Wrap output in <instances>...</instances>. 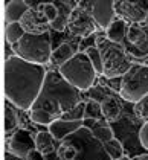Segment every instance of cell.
Wrapping results in <instances>:
<instances>
[{
	"label": "cell",
	"instance_id": "cell-1",
	"mask_svg": "<svg viewBox=\"0 0 148 160\" xmlns=\"http://www.w3.org/2000/svg\"><path fill=\"white\" fill-rule=\"evenodd\" d=\"M81 102V92L70 86L58 70H49L37 101L29 110L32 122L49 127Z\"/></svg>",
	"mask_w": 148,
	"mask_h": 160
},
{
	"label": "cell",
	"instance_id": "cell-2",
	"mask_svg": "<svg viewBox=\"0 0 148 160\" xmlns=\"http://www.w3.org/2000/svg\"><path fill=\"white\" fill-rule=\"evenodd\" d=\"M46 66L28 62L15 55L5 62V96L18 110H31L46 81Z\"/></svg>",
	"mask_w": 148,
	"mask_h": 160
},
{
	"label": "cell",
	"instance_id": "cell-3",
	"mask_svg": "<svg viewBox=\"0 0 148 160\" xmlns=\"http://www.w3.org/2000/svg\"><path fill=\"white\" fill-rule=\"evenodd\" d=\"M96 46L102 58V76H105L107 79L122 78L133 66L124 44L110 41L109 38H105V34L98 37Z\"/></svg>",
	"mask_w": 148,
	"mask_h": 160
},
{
	"label": "cell",
	"instance_id": "cell-4",
	"mask_svg": "<svg viewBox=\"0 0 148 160\" xmlns=\"http://www.w3.org/2000/svg\"><path fill=\"white\" fill-rule=\"evenodd\" d=\"M58 72L70 86H74L81 93L89 92L98 78V72L95 70L86 52H76L74 58L63 64Z\"/></svg>",
	"mask_w": 148,
	"mask_h": 160
},
{
	"label": "cell",
	"instance_id": "cell-5",
	"mask_svg": "<svg viewBox=\"0 0 148 160\" xmlns=\"http://www.w3.org/2000/svg\"><path fill=\"white\" fill-rule=\"evenodd\" d=\"M13 50L15 57L25 61L38 66H46L48 62H50V57L54 52L50 34L49 32L44 35L25 34V37L13 46Z\"/></svg>",
	"mask_w": 148,
	"mask_h": 160
},
{
	"label": "cell",
	"instance_id": "cell-6",
	"mask_svg": "<svg viewBox=\"0 0 148 160\" xmlns=\"http://www.w3.org/2000/svg\"><path fill=\"white\" fill-rule=\"evenodd\" d=\"M119 96L133 105L148 96V64L133 62L130 70L121 78Z\"/></svg>",
	"mask_w": 148,
	"mask_h": 160
},
{
	"label": "cell",
	"instance_id": "cell-7",
	"mask_svg": "<svg viewBox=\"0 0 148 160\" xmlns=\"http://www.w3.org/2000/svg\"><path fill=\"white\" fill-rule=\"evenodd\" d=\"M76 147V159L75 160H111L107 154L104 143L98 140L92 131L83 127L76 133L67 137Z\"/></svg>",
	"mask_w": 148,
	"mask_h": 160
},
{
	"label": "cell",
	"instance_id": "cell-8",
	"mask_svg": "<svg viewBox=\"0 0 148 160\" xmlns=\"http://www.w3.org/2000/svg\"><path fill=\"white\" fill-rule=\"evenodd\" d=\"M124 48L130 57L136 60H148V25L135 23L128 25L127 38L124 41Z\"/></svg>",
	"mask_w": 148,
	"mask_h": 160
},
{
	"label": "cell",
	"instance_id": "cell-9",
	"mask_svg": "<svg viewBox=\"0 0 148 160\" xmlns=\"http://www.w3.org/2000/svg\"><path fill=\"white\" fill-rule=\"evenodd\" d=\"M66 29L75 37L89 38L95 35L99 28L86 8H83L79 3H76V6L72 9V12L69 15Z\"/></svg>",
	"mask_w": 148,
	"mask_h": 160
},
{
	"label": "cell",
	"instance_id": "cell-10",
	"mask_svg": "<svg viewBox=\"0 0 148 160\" xmlns=\"http://www.w3.org/2000/svg\"><path fill=\"white\" fill-rule=\"evenodd\" d=\"M78 3L90 12L101 31H107V28L118 18L115 12V2L111 0H84Z\"/></svg>",
	"mask_w": 148,
	"mask_h": 160
},
{
	"label": "cell",
	"instance_id": "cell-11",
	"mask_svg": "<svg viewBox=\"0 0 148 160\" xmlns=\"http://www.w3.org/2000/svg\"><path fill=\"white\" fill-rule=\"evenodd\" d=\"M115 12L118 18L125 20L128 25L145 23L148 14V0H118L115 2Z\"/></svg>",
	"mask_w": 148,
	"mask_h": 160
},
{
	"label": "cell",
	"instance_id": "cell-12",
	"mask_svg": "<svg viewBox=\"0 0 148 160\" xmlns=\"http://www.w3.org/2000/svg\"><path fill=\"white\" fill-rule=\"evenodd\" d=\"M29 3V11L23 15V18L20 20V25L25 29L26 34L31 35H44L50 31L49 20L44 17V14L37 8V3Z\"/></svg>",
	"mask_w": 148,
	"mask_h": 160
},
{
	"label": "cell",
	"instance_id": "cell-13",
	"mask_svg": "<svg viewBox=\"0 0 148 160\" xmlns=\"http://www.w3.org/2000/svg\"><path fill=\"white\" fill-rule=\"evenodd\" d=\"M8 152L20 159L29 157L32 152H35V137H32V134L28 130H17L9 137Z\"/></svg>",
	"mask_w": 148,
	"mask_h": 160
},
{
	"label": "cell",
	"instance_id": "cell-14",
	"mask_svg": "<svg viewBox=\"0 0 148 160\" xmlns=\"http://www.w3.org/2000/svg\"><path fill=\"white\" fill-rule=\"evenodd\" d=\"M101 107H102V116H104V119L110 123L118 122L124 116L122 99H121V96H118L116 93H111L110 96H107L101 102Z\"/></svg>",
	"mask_w": 148,
	"mask_h": 160
},
{
	"label": "cell",
	"instance_id": "cell-15",
	"mask_svg": "<svg viewBox=\"0 0 148 160\" xmlns=\"http://www.w3.org/2000/svg\"><path fill=\"white\" fill-rule=\"evenodd\" d=\"M83 127L89 128V130L92 131V134L95 136L98 140H101L102 143H107V142H110L113 139H116L111 123L107 122L105 119H99V121H95V119H84V121H83Z\"/></svg>",
	"mask_w": 148,
	"mask_h": 160
},
{
	"label": "cell",
	"instance_id": "cell-16",
	"mask_svg": "<svg viewBox=\"0 0 148 160\" xmlns=\"http://www.w3.org/2000/svg\"><path fill=\"white\" fill-rule=\"evenodd\" d=\"M79 128H83V122H67V121H63V119H58V121L52 122L48 127L49 133L60 143H61L63 140H66L69 136L76 133Z\"/></svg>",
	"mask_w": 148,
	"mask_h": 160
},
{
	"label": "cell",
	"instance_id": "cell-17",
	"mask_svg": "<svg viewBox=\"0 0 148 160\" xmlns=\"http://www.w3.org/2000/svg\"><path fill=\"white\" fill-rule=\"evenodd\" d=\"M29 3L25 0H11L5 3V23H20V20L29 11Z\"/></svg>",
	"mask_w": 148,
	"mask_h": 160
},
{
	"label": "cell",
	"instance_id": "cell-18",
	"mask_svg": "<svg viewBox=\"0 0 148 160\" xmlns=\"http://www.w3.org/2000/svg\"><path fill=\"white\" fill-rule=\"evenodd\" d=\"M57 140L54 139V136L49 133V130H43L38 131L35 134V151L40 156L48 157L50 154L57 152Z\"/></svg>",
	"mask_w": 148,
	"mask_h": 160
},
{
	"label": "cell",
	"instance_id": "cell-19",
	"mask_svg": "<svg viewBox=\"0 0 148 160\" xmlns=\"http://www.w3.org/2000/svg\"><path fill=\"white\" fill-rule=\"evenodd\" d=\"M127 31H128V23L122 18H116L111 23L107 31H105V38H109L113 43H119L124 44L125 38H127Z\"/></svg>",
	"mask_w": 148,
	"mask_h": 160
},
{
	"label": "cell",
	"instance_id": "cell-20",
	"mask_svg": "<svg viewBox=\"0 0 148 160\" xmlns=\"http://www.w3.org/2000/svg\"><path fill=\"white\" fill-rule=\"evenodd\" d=\"M75 53H76V52L74 50L72 44H69V43H61L60 46H57V48L54 49V52H52L50 64H52V66H57V67L60 69L63 64H66L69 60L74 58Z\"/></svg>",
	"mask_w": 148,
	"mask_h": 160
},
{
	"label": "cell",
	"instance_id": "cell-21",
	"mask_svg": "<svg viewBox=\"0 0 148 160\" xmlns=\"http://www.w3.org/2000/svg\"><path fill=\"white\" fill-rule=\"evenodd\" d=\"M18 130V114L11 102L5 104V133L13 136Z\"/></svg>",
	"mask_w": 148,
	"mask_h": 160
},
{
	"label": "cell",
	"instance_id": "cell-22",
	"mask_svg": "<svg viewBox=\"0 0 148 160\" xmlns=\"http://www.w3.org/2000/svg\"><path fill=\"white\" fill-rule=\"evenodd\" d=\"M25 29L22 28L20 23H11V25H6L5 29V37H6V43L8 46L13 48L14 44H17L22 38L25 37Z\"/></svg>",
	"mask_w": 148,
	"mask_h": 160
},
{
	"label": "cell",
	"instance_id": "cell-23",
	"mask_svg": "<svg viewBox=\"0 0 148 160\" xmlns=\"http://www.w3.org/2000/svg\"><path fill=\"white\" fill-rule=\"evenodd\" d=\"M104 147H105V151L110 156L111 160H119L125 156V148H124L122 142L119 139H113L110 142L104 143Z\"/></svg>",
	"mask_w": 148,
	"mask_h": 160
},
{
	"label": "cell",
	"instance_id": "cell-24",
	"mask_svg": "<svg viewBox=\"0 0 148 160\" xmlns=\"http://www.w3.org/2000/svg\"><path fill=\"white\" fill-rule=\"evenodd\" d=\"M84 119H95V121L104 119L101 102L93 101V99H87L86 101V111H84Z\"/></svg>",
	"mask_w": 148,
	"mask_h": 160
},
{
	"label": "cell",
	"instance_id": "cell-25",
	"mask_svg": "<svg viewBox=\"0 0 148 160\" xmlns=\"http://www.w3.org/2000/svg\"><path fill=\"white\" fill-rule=\"evenodd\" d=\"M37 8L44 14V17L49 20V23L52 25L58 15H60V9H58V5L54 3V2H48V3H37Z\"/></svg>",
	"mask_w": 148,
	"mask_h": 160
},
{
	"label": "cell",
	"instance_id": "cell-26",
	"mask_svg": "<svg viewBox=\"0 0 148 160\" xmlns=\"http://www.w3.org/2000/svg\"><path fill=\"white\" fill-rule=\"evenodd\" d=\"M84 111H86V101H81L74 110L67 111L61 119L67 122H83L84 121Z\"/></svg>",
	"mask_w": 148,
	"mask_h": 160
},
{
	"label": "cell",
	"instance_id": "cell-27",
	"mask_svg": "<svg viewBox=\"0 0 148 160\" xmlns=\"http://www.w3.org/2000/svg\"><path fill=\"white\" fill-rule=\"evenodd\" d=\"M86 53H87V57H89V60H90V62L93 64L95 70L98 72V75H102V58H101V52H99L98 46L89 48L86 50Z\"/></svg>",
	"mask_w": 148,
	"mask_h": 160
},
{
	"label": "cell",
	"instance_id": "cell-28",
	"mask_svg": "<svg viewBox=\"0 0 148 160\" xmlns=\"http://www.w3.org/2000/svg\"><path fill=\"white\" fill-rule=\"evenodd\" d=\"M87 93H89L90 99L98 101V102H102L107 96H110L111 93H115V92H113L111 88H109V87H105V86H96V87H92Z\"/></svg>",
	"mask_w": 148,
	"mask_h": 160
},
{
	"label": "cell",
	"instance_id": "cell-29",
	"mask_svg": "<svg viewBox=\"0 0 148 160\" xmlns=\"http://www.w3.org/2000/svg\"><path fill=\"white\" fill-rule=\"evenodd\" d=\"M133 110H135V116L139 121L147 123L148 122V96H145L144 99H140L137 104H135Z\"/></svg>",
	"mask_w": 148,
	"mask_h": 160
},
{
	"label": "cell",
	"instance_id": "cell-30",
	"mask_svg": "<svg viewBox=\"0 0 148 160\" xmlns=\"http://www.w3.org/2000/svg\"><path fill=\"white\" fill-rule=\"evenodd\" d=\"M137 140L140 143V147L144 148L145 151H148V122L142 123V127L139 128V133H137Z\"/></svg>",
	"mask_w": 148,
	"mask_h": 160
},
{
	"label": "cell",
	"instance_id": "cell-31",
	"mask_svg": "<svg viewBox=\"0 0 148 160\" xmlns=\"http://www.w3.org/2000/svg\"><path fill=\"white\" fill-rule=\"evenodd\" d=\"M5 160H26V159H20V157L14 156L11 152H6V154H5Z\"/></svg>",
	"mask_w": 148,
	"mask_h": 160
},
{
	"label": "cell",
	"instance_id": "cell-32",
	"mask_svg": "<svg viewBox=\"0 0 148 160\" xmlns=\"http://www.w3.org/2000/svg\"><path fill=\"white\" fill-rule=\"evenodd\" d=\"M131 160H148V154H140V156H136Z\"/></svg>",
	"mask_w": 148,
	"mask_h": 160
},
{
	"label": "cell",
	"instance_id": "cell-33",
	"mask_svg": "<svg viewBox=\"0 0 148 160\" xmlns=\"http://www.w3.org/2000/svg\"><path fill=\"white\" fill-rule=\"evenodd\" d=\"M119 160H131V157L130 156H124L122 159H119Z\"/></svg>",
	"mask_w": 148,
	"mask_h": 160
},
{
	"label": "cell",
	"instance_id": "cell-34",
	"mask_svg": "<svg viewBox=\"0 0 148 160\" xmlns=\"http://www.w3.org/2000/svg\"><path fill=\"white\" fill-rule=\"evenodd\" d=\"M145 23H147V25H148V14H147V20H145Z\"/></svg>",
	"mask_w": 148,
	"mask_h": 160
}]
</instances>
